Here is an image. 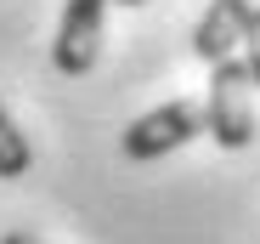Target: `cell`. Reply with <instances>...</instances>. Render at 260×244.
Listing matches in <instances>:
<instances>
[{"label":"cell","mask_w":260,"mask_h":244,"mask_svg":"<svg viewBox=\"0 0 260 244\" xmlns=\"http://www.w3.org/2000/svg\"><path fill=\"white\" fill-rule=\"evenodd\" d=\"M249 0H209V12L198 17L192 29V51L204 63H221V57H238L243 51V23H249Z\"/></svg>","instance_id":"4"},{"label":"cell","mask_w":260,"mask_h":244,"mask_svg":"<svg viewBox=\"0 0 260 244\" xmlns=\"http://www.w3.org/2000/svg\"><path fill=\"white\" fill-rule=\"evenodd\" d=\"M102 17H108V0H62V23H57V40H51V63L79 79L91 74L96 57H102Z\"/></svg>","instance_id":"3"},{"label":"cell","mask_w":260,"mask_h":244,"mask_svg":"<svg viewBox=\"0 0 260 244\" xmlns=\"http://www.w3.org/2000/svg\"><path fill=\"white\" fill-rule=\"evenodd\" d=\"M119 6H130V12H136V6H147V0H119Z\"/></svg>","instance_id":"8"},{"label":"cell","mask_w":260,"mask_h":244,"mask_svg":"<svg viewBox=\"0 0 260 244\" xmlns=\"http://www.w3.org/2000/svg\"><path fill=\"white\" fill-rule=\"evenodd\" d=\"M192 137H204V108L176 97V102H164L142 119H130V131H124V159H136V165H147V159H164V153H176L187 148Z\"/></svg>","instance_id":"2"},{"label":"cell","mask_w":260,"mask_h":244,"mask_svg":"<svg viewBox=\"0 0 260 244\" xmlns=\"http://www.w3.org/2000/svg\"><path fill=\"white\" fill-rule=\"evenodd\" d=\"M254 91H260V86H254V74H249L243 51H238V57H221V63H209L204 137H209L215 148L238 153V148L254 142Z\"/></svg>","instance_id":"1"},{"label":"cell","mask_w":260,"mask_h":244,"mask_svg":"<svg viewBox=\"0 0 260 244\" xmlns=\"http://www.w3.org/2000/svg\"><path fill=\"white\" fill-rule=\"evenodd\" d=\"M28 165H34V148H28V137L17 131L12 108L0 102V182H23Z\"/></svg>","instance_id":"5"},{"label":"cell","mask_w":260,"mask_h":244,"mask_svg":"<svg viewBox=\"0 0 260 244\" xmlns=\"http://www.w3.org/2000/svg\"><path fill=\"white\" fill-rule=\"evenodd\" d=\"M243 63H249L254 86H260V6H254V12H249V23H243Z\"/></svg>","instance_id":"6"},{"label":"cell","mask_w":260,"mask_h":244,"mask_svg":"<svg viewBox=\"0 0 260 244\" xmlns=\"http://www.w3.org/2000/svg\"><path fill=\"white\" fill-rule=\"evenodd\" d=\"M0 244H40V238H34V233H6Z\"/></svg>","instance_id":"7"}]
</instances>
